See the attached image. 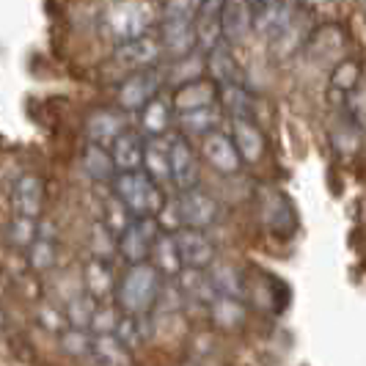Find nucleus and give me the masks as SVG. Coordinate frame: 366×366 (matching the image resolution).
Wrapping results in <instances>:
<instances>
[{"instance_id": "7c9ffc66", "label": "nucleus", "mask_w": 366, "mask_h": 366, "mask_svg": "<svg viewBox=\"0 0 366 366\" xmlns=\"http://www.w3.org/2000/svg\"><path fill=\"white\" fill-rule=\"evenodd\" d=\"M55 257H58V251H55V239L50 234H39L36 242L28 248V264L34 270H50L55 264Z\"/></svg>"}, {"instance_id": "aec40b11", "label": "nucleus", "mask_w": 366, "mask_h": 366, "mask_svg": "<svg viewBox=\"0 0 366 366\" xmlns=\"http://www.w3.org/2000/svg\"><path fill=\"white\" fill-rule=\"evenodd\" d=\"M262 223L267 232H273L278 237H290L297 226L292 204L287 202L284 196H270L267 202L262 204Z\"/></svg>"}, {"instance_id": "473e14b6", "label": "nucleus", "mask_w": 366, "mask_h": 366, "mask_svg": "<svg viewBox=\"0 0 366 366\" xmlns=\"http://www.w3.org/2000/svg\"><path fill=\"white\" fill-rule=\"evenodd\" d=\"M97 297H74L72 303L66 306V320H69V325L74 328H89L92 330V317L97 312V303H94Z\"/></svg>"}, {"instance_id": "a211bd4d", "label": "nucleus", "mask_w": 366, "mask_h": 366, "mask_svg": "<svg viewBox=\"0 0 366 366\" xmlns=\"http://www.w3.org/2000/svg\"><path fill=\"white\" fill-rule=\"evenodd\" d=\"M223 105L215 102V105H207V108L199 110H184V113H177V124H179V132L184 135H196V138H204L209 132H215L220 127V119H223Z\"/></svg>"}, {"instance_id": "2f4dec72", "label": "nucleus", "mask_w": 366, "mask_h": 366, "mask_svg": "<svg viewBox=\"0 0 366 366\" xmlns=\"http://www.w3.org/2000/svg\"><path fill=\"white\" fill-rule=\"evenodd\" d=\"M132 218H135V215L129 212V207L122 202L116 193L105 199V223H108V229L116 234V237H119V234L127 229L129 223H132Z\"/></svg>"}, {"instance_id": "6ab92c4d", "label": "nucleus", "mask_w": 366, "mask_h": 366, "mask_svg": "<svg viewBox=\"0 0 366 366\" xmlns=\"http://www.w3.org/2000/svg\"><path fill=\"white\" fill-rule=\"evenodd\" d=\"M110 154L116 160L119 171H135V168H144V154H147V141L135 132L127 129L122 132L113 144H110Z\"/></svg>"}, {"instance_id": "5701e85b", "label": "nucleus", "mask_w": 366, "mask_h": 366, "mask_svg": "<svg viewBox=\"0 0 366 366\" xmlns=\"http://www.w3.org/2000/svg\"><path fill=\"white\" fill-rule=\"evenodd\" d=\"M149 259H152V264H154L163 275H179L184 270L177 234H165V232H160L157 239H154V248H152V257Z\"/></svg>"}, {"instance_id": "58836bf2", "label": "nucleus", "mask_w": 366, "mask_h": 366, "mask_svg": "<svg viewBox=\"0 0 366 366\" xmlns=\"http://www.w3.org/2000/svg\"><path fill=\"white\" fill-rule=\"evenodd\" d=\"M350 119L358 127H366V86H355L350 92Z\"/></svg>"}, {"instance_id": "f03ea898", "label": "nucleus", "mask_w": 366, "mask_h": 366, "mask_svg": "<svg viewBox=\"0 0 366 366\" xmlns=\"http://www.w3.org/2000/svg\"><path fill=\"white\" fill-rule=\"evenodd\" d=\"M113 193L129 207L132 215H160L165 202L160 182L149 174L147 168H135V171H119L113 177Z\"/></svg>"}, {"instance_id": "bb28decb", "label": "nucleus", "mask_w": 366, "mask_h": 366, "mask_svg": "<svg viewBox=\"0 0 366 366\" xmlns=\"http://www.w3.org/2000/svg\"><path fill=\"white\" fill-rule=\"evenodd\" d=\"M119 284H113V273H110V264L108 259H99L94 257L89 264H86V292L102 300L105 295H110L116 290Z\"/></svg>"}, {"instance_id": "9b49d317", "label": "nucleus", "mask_w": 366, "mask_h": 366, "mask_svg": "<svg viewBox=\"0 0 366 366\" xmlns=\"http://www.w3.org/2000/svg\"><path fill=\"white\" fill-rule=\"evenodd\" d=\"M171 102H174V110H177V113L215 105V102H220V86L215 80H204V77L196 80V77H193V80H184L179 86H174Z\"/></svg>"}, {"instance_id": "f8f14e48", "label": "nucleus", "mask_w": 366, "mask_h": 366, "mask_svg": "<svg viewBox=\"0 0 366 366\" xmlns=\"http://www.w3.org/2000/svg\"><path fill=\"white\" fill-rule=\"evenodd\" d=\"M177 242H179V254H182L184 267L207 270V267L215 264V245L204 234V229L182 226V229L177 232Z\"/></svg>"}, {"instance_id": "4c0bfd02", "label": "nucleus", "mask_w": 366, "mask_h": 366, "mask_svg": "<svg viewBox=\"0 0 366 366\" xmlns=\"http://www.w3.org/2000/svg\"><path fill=\"white\" fill-rule=\"evenodd\" d=\"M119 322H122V317L116 314V309H110V306H97V312H94V317H92V330L94 333H116Z\"/></svg>"}, {"instance_id": "0eeeda50", "label": "nucleus", "mask_w": 366, "mask_h": 366, "mask_svg": "<svg viewBox=\"0 0 366 366\" xmlns=\"http://www.w3.org/2000/svg\"><path fill=\"white\" fill-rule=\"evenodd\" d=\"M202 154L207 157V163L212 165L218 174L223 177H232V174H239V165H242V154H239L237 144L232 135L226 132H209L202 138Z\"/></svg>"}, {"instance_id": "dca6fc26", "label": "nucleus", "mask_w": 366, "mask_h": 366, "mask_svg": "<svg viewBox=\"0 0 366 366\" xmlns=\"http://www.w3.org/2000/svg\"><path fill=\"white\" fill-rule=\"evenodd\" d=\"M11 204L19 215H31L41 218V207H44V184L34 174H22L11 187Z\"/></svg>"}, {"instance_id": "f704fd0d", "label": "nucleus", "mask_w": 366, "mask_h": 366, "mask_svg": "<svg viewBox=\"0 0 366 366\" xmlns=\"http://www.w3.org/2000/svg\"><path fill=\"white\" fill-rule=\"evenodd\" d=\"M330 83L336 86V89H342V92H352L358 83H361V66L355 64V61H342L333 74H330Z\"/></svg>"}, {"instance_id": "72a5a7b5", "label": "nucleus", "mask_w": 366, "mask_h": 366, "mask_svg": "<svg viewBox=\"0 0 366 366\" xmlns=\"http://www.w3.org/2000/svg\"><path fill=\"white\" fill-rule=\"evenodd\" d=\"M204 0H163V19H193L199 22Z\"/></svg>"}, {"instance_id": "20e7f679", "label": "nucleus", "mask_w": 366, "mask_h": 366, "mask_svg": "<svg viewBox=\"0 0 366 366\" xmlns=\"http://www.w3.org/2000/svg\"><path fill=\"white\" fill-rule=\"evenodd\" d=\"M157 234H160V223L154 215H135L132 223L119 234V254L127 259V264L147 262L152 257Z\"/></svg>"}, {"instance_id": "c9c22d12", "label": "nucleus", "mask_w": 366, "mask_h": 366, "mask_svg": "<svg viewBox=\"0 0 366 366\" xmlns=\"http://www.w3.org/2000/svg\"><path fill=\"white\" fill-rule=\"evenodd\" d=\"M92 251H94V257H99V259H108L113 251H119V237L110 232L108 223H97V226H94Z\"/></svg>"}, {"instance_id": "9d476101", "label": "nucleus", "mask_w": 366, "mask_h": 366, "mask_svg": "<svg viewBox=\"0 0 366 366\" xmlns=\"http://www.w3.org/2000/svg\"><path fill=\"white\" fill-rule=\"evenodd\" d=\"M179 215H182V226H196V229H207L212 226L218 218V204L209 193H204L199 187H190V190H179Z\"/></svg>"}, {"instance_id": "b1692460", "label": "nucleus", "mask_w": 366, "mask_h": 366, "mask_svg": "<svg viewBox=\"0 0 366 366\" xmlns=\"http://www.w3.org/2000/svg\"><path fill=\"white\" fill-rule=\"evenodd\" d=\"M89 358L105 366H127L132 361L129 347L116 333H94V347Z\"/></svg>"}, {"instance_id": "393cba45", "label": "nucleus", "mask_w": 366, "mask_h": 366, "mask_svg": "<svg viewBox=\"0 0 366 366\" xmlns=\"http://www.w3.org/2000/svg\"><path fill=\"white\" fill-rule=\"evenodd\" d=\"M209 309H212L215 325L223 330H239L242 322H245V309H242L237 295H218L209 303Z\"/></svg>"}, {"instance_id": "a878e982", "label": "nucleus", "mask_w": 366, "mask_h": 366, "mask_svg": "<svg viewBox=\"0 0 366 366\" xmlns=\"http://www.w3.org/2000/svg\"><path fill=\"white\" fill-rule=\"evenodd\" d=\"M41 234V226H39V218H31V215H14L6 226V242L14 248V251H28L34 242Z\"/></svg>"}, {"instance_id": "cd10ccee", "label": "nucleus", "mask_w": 366, "mask_h": 366, "mask_svg": "<svg viewBox=\"0 0 366 366\" xmlns=\"http://www.w3.org/2000/svg\"><path fill=\"white\" fill-rule=\"evenodd\" d=\"M171 105L163 97H154L147 108L141 110V127L147 135H165L171 127Z\"/></svg>"}, {"instance_id": "e433bc0d", "label": "nucleus", "mask_w": 366, "mask_h": 366, "mask_svg": "<svg viewBox=\"0 0 366 366\" xmlns=\"http://www.w3.org/2000/svg\"><path fill=\"white\" fill-rule=\"evenodd\" d=\"M212 284H215L218 295H237L239 297V290H242L239 275L232 267H226V264H220L218 270H212Z\"/></svg>"}, {"instance_id": "c756f323", "label": "nucleus", "mask_w": 366, "mask_h": 366, "mask_svg": "<svg viewBox=\"0 0 366 366\" xmlns=\"http://www.w3.org/2000/svg\"><path fill=\"white\" fill-rule=\"evenodd\" d=\"M94 347V336L89 333V328H64L61 333V350L66 355H74V358H83V355H92Z\"/></svg>"}, {"instance_id": "412c9836", "label": "nucleus", "mask_w": 366, "mask_h": 366, "mask_svg": "<svg viewBox=\"0 0 366 366\" xmlns=\"http://www.w3.org/2000/svg\"><path fill=\"white\" fill-rule=\"evenodd\" d=\"M144 168L160 184H174V179H171V141H165V135H149L147 138Z\"/></svg>"}, {"instance_id": "6e6552de", "label": "nucleus", "mask_w": 366, "mask_h": 366, "mask_svg": "<svg viewBox=\"0 0 366 366\" xmlns=\"http://www.w3.org/2000/svg\"><path fill=\"white\" fill-rule=\"evenodd\" d=\"M160 41L168 58L179 61L184 55H193L199 50V31L193 19H160Z\"/></svg>"}, {"instance_id": "c85d7f7f", "label": "nucleus", "mask_w": 366, "mask_h": 366, "mask_svg": "<svg viewBox=\"0 0 366 366\" xmlns=\"http://www.w3.org/2000/svg\"><path fill=\"white\" fill-rule=\"evenodd\" d=\"M220 105L229 119H254V97L245 92V86H223Z\"/></svg>"}, {"instance_id": "7ed1b4c3", "label": "nucleus", "mask_w": 366, "mask_h": 366, "mask_svg": "<svg viewBox=\"0 0 366 366\" xmlns=\"http://www.w3.org/2000/svg\"><path fill=\"white\" fill-rule=\"evenodd\" d=\"M102 28L116 44H124L129 39L149 34L152 28V9L141 0H122L113 3L102 14Z\"/></svg>"}, {"instance_id": "ddd939ff", "label": "nucleus", "mask_w": 366, "mask_h": 366, "mask_svg": "<svg viewBox=\"0 0 366 366\" xmlns=\"http://www.w3.org/2000/svg\"><path fill=\"white\" fill-rule=\"evenodd\" d=\"M254 25H257V19H254V9L248 0H223V9H220L223 41H229V44L245 41Z\"/></svg>"}, {"instance_id": "423d86ee", "label": "nucleus", "mask_w": 366, "mask_h": 366, "mask_svg": "<svg viewBox=\"0 0 366 366\" xmlns=\"http://www.w3.org/2000/svg\"><path fill=\"white\" fill-rule=\"evenodd\" d=\"M163 55H165V50H163L160 36H149V34H144V36H138V39H129L124 44H116V64L129 69V72L154 69Z\"/></svg>"}, {"instance_id": "4468645a", "label": "nucleus", "mask_w": 366, "mask_h": 366, "mask_svg": "<svg viewBox=\"0 0 366 366\" xmlns=\"http://www.w3.org/2000/svg\"><path fill=\"white\" fill-rule=\"evenodd\" d=\"M127 113V110H124ZM122 110L113 108H99L92 110L89 119H86V138L94 141V144H102V147H110L122 132H127V116Z\"/></svg>"}, {"instance_id": "4be33fe9", "label": "nucleus", "mask_w": 366, "mask_h": 366, "mask_svg": "<svg viewBox=\"0 0 366 366\" xmlns=\"http://www.w3.org/2000/svg\"><path fill=\"white\" fill-rule=\"evenodd\" d=\"M83 171H86V177L94 179V182H113V177L119 174V168H116V160L110 154V147L89 141L86 149H83Z\"/></svg>"}, {"instance_id": "f3484780", "label": "nucleus", "mask_w": 366, "mask_h": 366, "mask_svg": "<svg viewBox=\"0 0 366 366\" xmlns=\"http://www.w3.org/2000/svg\"><path fill=\"white\" fill-rule=\"evenodd\" d=\"M232 138L237 144L239 154H242V163L257 165L264 157V135L262 129L254 124V119H232Z\"/></svg>"}, {"instance_id": "2eb2a0df", "label": "nucleus", "mask_w": 366, "mask_h": 366, "mask_svg": "<svg viewBox=\"0 0 366 366\" xmlns=\"http://www.w3.org/2000/svg\"><path fill=\"white\" fill-rule=\"evenodd\" d=\"M207 72L212 74V80L220 89L223 86H245V72H242L239 61L232 53L229 41H220L207 53Z\"/></svg>"}, {"instance_id": "f257e3e1", "label": "nucleus", "mask_w": 366, "mask_h": 366, "mask_svg": "<svg viewBox=\"0 0 366 366\" xmlns=\"http://www.w3.org/2000/svg\"><path fill=\"white\" fill-rule=\"evenodd\" d=\"M160 270L152 264V262H135L129 264L127 273L122 275L119 287H116V300H119V309L124 314H135V317H144L149 314L160 295H163V281H160Z\"/></svg>"}, {"instance_id": "1a4fd4ad", "label": "nucleus", "mask_w": 366, "mask_h": 366, "mask_svg": "<svg viewBox=\"0 0 366 366\" xmlns=\"http://www.w3.org/2000/svg\"><path fill=\"white\" fill-rule=\"evenodd\" d=\"M171 179L177 190H190L199 184V157L184 132L171 138Z\"/></svg>"}, {"instance_id": "39448f33", "label": "nucleus", "mask_w": 366, "mask_h": 366, "mask_svg": "<svg viewBox=\"0 0 366 366\" xmlns=\"http://www.w3.org/2000/svg\"><path fill=\"white\" fill-rule=\"evenodd\" d=\"M163 86V77L157 69H138V72H129V77L119 86L116 92V102L119 108L135 113V110H144L157 97Z\"/></svg>"}]
</instances>
